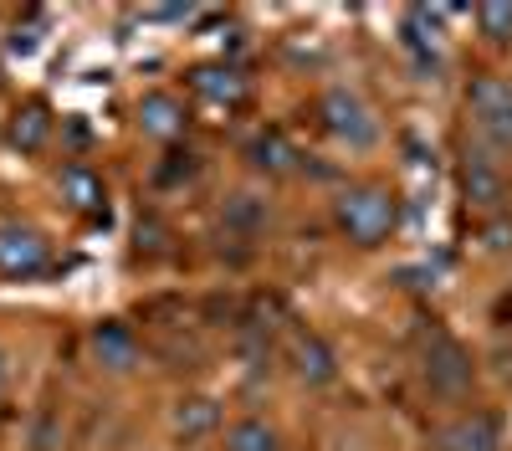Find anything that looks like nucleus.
I'll use <instances>...</instances> for the list:
<instances>
[{"label": "nucleus", "mask_w": 512, "mask_h": 451, "mask_svg": "<svg viewBox=\"0 0 512 451\" xmlns=\"http://www.w3.org/2000/svg\"><path fill=\"white\" fill-rule=\"evenodd\" d=\"M169 426H175V436H185V441H200L210 431H221V405L210 395H185L175 405V416H169Z\"/></svg>", "instance_id": "2eb2a0df"}, {"label": "nucleus", "mask_w": 512, "mask_h": 451, "mask_svg": "<svg viewBox=\"0 0 512 451\" xmlns=\"http://www.w3.org/2000/svg\"><path fill=\"white\" fill-rule=\"evenodd\" d=\"M0 364H6V359H0ZM0 375H6V369H0Z\"/></svg>", "instance_id": "4be33fe9"}, {"label": "nucleus", "mask_w": 512, "mask_h": 451, "mask_svg": "<svg viewBox=\"0 0 512 451\" xmlns=\"http://www.w3.org/2000/svg\"><path fill=\"white\" fill-rule=\"evenodd\" d=\"M477 26L487 36V47L507 52L512 47V0H487V6H477Z\"/></svg>", "instance_id": "6ab92c4d"}, {"label": "nucleus", "mask_w": 512, "mask_h": 451, "mask_svg": "<svg viewBox=\"0 0 512 451\" xmlns=\"http://www.w3.org/2000/svg\"><path fill=\"white\" fill-rule=\"evenodd\" d=\"M62 200L72 205V211H82V216H108V190H103V180L88 170V164H67L62 170Z\"/></svg>", "instance_id": "4468645a"}, {"label": "nucleus", "mask_w": 512, "mask_h": 451, "mask_svg": "<svg viewBox=\"0 0 512 451\" xmlns=\"http://www.w3.org/2000/svg\"><path fill=\"white\" fill-rule=\"evenodd\" d=\"M456 185L466 195V205H477V211H502V200H507V170H502V159L492 149H466L461 164H456Z\"/></svg>", "instance_id": "39448f33"}, {"label": "nucleus", "mask_w": 512, "mask_h": 451, "mask_svg": "<svg viewBox=\"0 0 512 451\" xmlns=\"http://www.w3.org/2000/svg\"><path fill=\"white\" fill-rule=\"evenodd\" d=\"M333 226L344 241L354 246H384L400 226V195L390 185H374V180H359V185H344L333 200Z\"/></svg>", "instance_id": "f257e3e1"}, {"label": "nucleus", "mask_w": 512, "mask_h": 451, "mask_svg": "<svg viewBox=\"0 0 512 451\" xmlns=\"http://www.w3.org/2000/svg\"><path fill=\"white\" fill-rule=\"evenodd\" d=\"M52 267V241L26 221H0V277L31 282Z\"/></svg>", "instance_id": "20e7f679"}, {"label": "nucleus", "mask_w": 512, "mask_h": 451, "mask_svg": "<svg viewBox=\"0 0 512 451\" xmlns=\"http://www.w3.org/2000/svg\"><path fill=\"white\" fill-rule=\"evenodd\" d=\"M441 21H446V11H431V6H410L400 21V47L415 62V72H425V77L441 67Z\"/></svg>", "instance_id": "0eeeda50"}, {"label": "nucleus", "mask_w": 512, "mask_h": 451, "mask_svg": "<svg viewBox=\"0 0 512 451\" xmlns=\"http://www.w3.org/2000/svg\"><path fill=\"white\" fill-rule=\"evenodd\" d=\"M482 246H487V252H512V221L502 211L482 226Z\"/></svg>", "instance_id": "aec40b11"}, {"label": "nucleus", "mask_w": 512, "mask_h": 451, "mask_svg": "<svg viewBox=\"0 0 512 451\" xmlns=\"http://www.w3.org/2000/svg\"><path fill=\"white\" fill-rule=\"evenodd\" d=\"M318 118H323V129L344 144V149H374L379 144V118L374 108L364 103L359 88H349V82H333V88L318 98Z\"/></svg>", "instance_id": "7ed1b4c3"}, {"label": "nucleus", "mask_w": 512, "mask_h": 451, "mask_svg": "<svg viewBox=\"0 0 512 451\" xmlns=\"http://www.w3.org/2000/svg\"><path fill=\"white\" fill-rule=\"evenodd\" d=\"M441 451H502V421L492 410H466L451 426H441Z\"/></svg>", "instance_id": "9d476101"}, {"label": "nucleus", "mask_w": 512, "mask_h": 451, "mask_svg": "<svg viewBox=\"0 0 512 451\" xmlns=\"http://www.w3.org/2000/svg\"><path fill=\"white\" fill-rule=\"evenodd\" d=\"M11 52H16V57H31V52H36V26H16V31H11Z\"/></svg>", "instance_id": "412c9836"}, {"label": "nucleus", "mask_w": 512, "mask_h": 451, "mask_svg": "<svg viewBox=\"0 0 512 451\" xmlns=\"http://www.w3.org/2000/svg\"><path fill=\"white\" fill-rule=\"evenodd\" d=\"M190 88H195V98L216 103V108H236V103L246 98V77H241V67H231V62H200V67L190 72Z\"/></svg>", "instance_id": "ddd939ff"}, {"label": "nucleus", "mask_w": 512, "mask_h": 451, "mask_svg": "<svg viewBox=\"0 0 512 451\" xmlns=\"http://www.w3.org/2000/svg\"><path fill=\"white\" fill-rule=\"evenodd\" d=\"M47 139H52V113H47V103H26V108L16 113V123H11V144H16L21 154H36V149H47Z\"/></svg>", "instance_id": "dca6fc26"}, {"label": "nucleus", "mask_w": 512, "mask_h": 451, "mask_svg": "<svg viewBox=\"0 0 512 451\" xmlns=\"http://www.w3.org/2000/svg\"><path fill=\"white\" fill-rule=\"evenodd\" d=\"M420 369H425L431 395H441V400H461L466 390H472V354H466L456 339H446V334H436L431 344H425Z\"/></svg>", "instance_id": "423d86ee"}, {"label": "nucleus", "mask_w": 512, "mask_h": 451, "mask_svg": "<svg viewBox=\"0 0 512 451\" xmlns=\"http://www.w3.org/2000/svg\"><path fill=\"white\" fill-rule=\"evenodd\" d=\"M88 349H93V364L108 369V375H128V369L139 364V339H134V328H128L123 318H103V323H93Z\"/></svg>", "instance_id": "6e6552de"}, {"label": "nucleus", "mask_w": 512, "mask_h": 451, "mask_svg": "<svg viewBox=\"0 0 512 451\" xmlns=\"http://www.w3.org/2000/svg\"><path fill=\"white\" fill-rule=\"evenodd\" d=\"M221 221H226V231H236V236H256V231L267 226V200H262V195H231L226 211H221Z\"/></svg>", "instance_id": "a211bd4d"}, {"label": "nucleus", "mask_w": 512, "mask_h": 451, "mask_svg": "<svg viewBox=\"0 0 512 451\" xmlns=\"http://www.w3.org/2000/svg\"><path fill=\"white\" fill-rule=\"evenodd\" d=\"M292 375L308 390H328L338 380V354L323 334H313V328H303V334L292 339Z\"/></svg>", "instance_id": "1a4fd4ad"}, {"label": "nucleus", "mask_w": 512, "mask_h": 451, "mask_svg": "<svg viewBox=\"0 0 512 451\" xmlns=\"http://www.w3.org/2000/svg\"><path fill=\"white\" fill-rule=\"evenodd\" d=\"M134 118H139V129H144L149 139H159V144L180 139L185 123H190V113H185V103H180L175 93H144L139 108H134Z\"/></svg>", "instance_id": "f8f14e48"}, {"label": "nucleus", "mask_w": 512, "mask_h": 451, "mask_svg": "<svg viewBox=\"0 0 512 451\" xmlns=\"http://www.w3.org/2000/svg\"><path fill=\"white\" fill-rule=\"evenodd\" d=\"M226 451H282V436L262 416H241L226 426Z\"/></svg>", "instance_id": "f3484780"}, {"label": "nucleus", "mask_w": 512, "mask_h": 451, "mask_svg": "<svg viewBox=\"0 0 512 451\" xmlns=\"http://www.w3.org/2000/svg\"><path fill=\"white\" fill-rule=\"evenodd\" d=\"M241 154L251 164V175H267V180H282V175L297 170V149H292V139L282 129H256Z\"/></svg>", "instance_id": "9b49d317"}, {"label": "nucleus", "mask_w": 512, "mask_h": 451, "mask_svg": "<svg viewBox=\"0 0 512 451\" xmlns=\"http://www.w3.org/2000/svg\"><path fill=\"white\" fill-rule=\"evenodd\" d=\"M466 113H472V129L482 139V149L492 154H512V77H472L466 88Z\"/></svg>", "instance_id": "f03ea898"}]
</instances>
